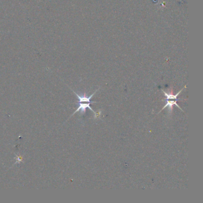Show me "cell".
Here are the masks:
<instances>
[{
  "label": "cell",
  "instance_id": "6da1fadb",
  "mask_svg": "<svg viewBox=\"0 0 203 203\" xmlns=\"http://www.w3.org/2000/svg\"><path fill=\"white\" fill-rule=\"evenodd\" d=\"M91 103H79V106L77 107V108L76 109V110L72 114V116L74 115V114H76L77 112L78 111H80V114H84L86 112V110L87 108H90L91 110H92L95 114H96L95 111L90 107V104Z\"/></svg>",
  "mask_w": 203,
  "mask_h": 203
},
{
  "label": "cell",
  "instance_id": "3957f363",
  "mask_svg": "<svg viewBox=\"0 0 203 203\" xmlns=\"http://www.w3.org/2000/svg\"><path fill=\"white\" fill-rule=\"evenodd\" d=\"M176 100H176L175 101H169L168 100H167V103H166V104L163 107V108H162L161 110H160V111L158 113H160L162 110H164L165 108H166V107H169V113H171L172 111V110H173V105H176L179 109H181L182 111H183L182 110V108L179 107V105L176 103Z\"/></svg>",
  "mask_w": 203,
  "mask_h": 203
},
{
  "label": "cell",
  "instance_id": "7a4b0ae2",
  "mask_svg": "<svg viewBox=\"0 0 203 203\" xmlns=\"http://www.w3.org/2000/svg\"><path fill=\"white\" fill-rule=\"evenodd\" d=\"M99 89H98L97 90H96L91 95H90V97H87L86 94L85 93L84 95H79L78 94H77L76 92H75L74 91H73V92L74 93V94L78 98V103H95L96 102H94V101H91V100L92 98V97L95 95V94L97 92V91H98Z\"/></svg>",
  "mask_w": 203,
  "mask_h": 203
},
{
  "label": "cell",
  "instance_id": "277c9868",
  "mask_svg": "<svg viewBox=\"0 0 203 203\" xmlns=\"http://www.w3.org/2000/svg\"><path fill=\"white\" fill-rule=\"evenodd\" d=\"M183 89H182L180 91H179L176 94H173L172 93H167L166 92H165V91H163L162 90V91L163 92L165 95L166 97V99L167 100H177V97L178 96V95L180 94V93L182 92V91L183 90Z\"/></svg>",
  "mask_w": 203,
  "mask_h": 203
}]
</instances>
